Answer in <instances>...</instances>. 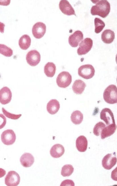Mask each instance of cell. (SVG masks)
Instances as JSON below:
<instances>
[{
    "instance_id": "cell-1",
    "label": "cell",
    "mask_w": 117,
    "mask_h": 186,
    "mask_svg": "<svg viewBox=\"0 0 117 186\" xmlns=\"http://www.w3.org/2000/svg\"><path fill=\"white\" fill-rule=\"evenodd\" d=\"M96 5H93L91 9L93 15H98L103 18L106 17L109 14L110 6V3L106 0H98Z\"/></svg>"
},
{
    "instance_id": "cell-2",
    "label": "cell",
    "mask_w": 117,
    "mask_h": 186,
    "mask_svg": "<svg viewBox=\"0 0 117 186\" xmlns=\"http://www.w3.org/2000/svg\"><path fill=\"white\" fill-rule=\"evenodd\" d=\"M103 98L106 103L113 104L117 102V88L116 85L111 84L104 90Z\"/></svg>"
},
{
    "instance_id": "cell-3",
    "label": "cell",
    "mask_w": 117,
    "mask_h": 186,
    "mask_svg": "<svg viewBox=\"0 0 117 186\" xmlns=\"http://www.w3.org/2000/svg\"><path fill=\"white\" fill-rule=\"evenodd\" d=\"M56 83L59 87L65 88L68 86L72 82V76L67 71L60 72L57 77Z\"/></svg>"
},
{
    "instance_id": "cell-4",
    "label": "cell",
    "mask_w": 117,
    "mask_h": 186,
    "mask_svg": "<svg viewBox=\"0 0 117 186\" xmlns=\"http://www.w3.org/2000/svg\"><path fill=\"white\" fill-rule=\"evenodd\" d=\"M95 72V68L92 65L87 64L80 67L78 72L80 77L86 79H89L94 76Z\"/></svg>"
},
{
    "instance_id": "cell-5",
    "label": "cell",
    "mask_w": 117,
    "mask_h": 186,
    "mask_svg": "<svg viewBox=\"0 0 117 186\" xmlns=\"http://www.w3.org/2000/svg\"><path fill=\"white\" fill-rule=\"evenodd\" d=\"M117 160L115 152L108 153L104 156L102 160V166L106 169L110 170L116 165Z\"/></svg>"
},
{
    "instance_id": "cell-6",
    "label": "cell",
    "mask_w": 117,
    "mask_h": 186,
    "mask_svg": "<svg viewBox=\"0 0 117 186\" xmlns=\"http://www.w3.org/2000/svg\"><path fill=\"white\" fill-rule=\"evenodd\" d=\"M93 45V40L90 38H85L79 44V47L77 50L78 55L81 56L86 54L91 50Z\"/></svg>"
},
{
    "instance_id": "cell-7",
    "label": "cell",
    "mask_w": 117,
    "mask_h": 186,
    "mask_svg": "<svg viewBox=\"0 0 117 186\" xmlns=\"http://www.w3.org/2000/svg\"><path fill=\"white\" fill-rule=\"evenodd\" d=\"M1 139L2 143L5 145H12L15 142L16 139V134L11 129L4 130L1 134Z\"/></svg>"
},
{
    "instance_id": "cell-8",
    "label": "cell",
    "mask_w": 117,
    "mask_h": 186,
    "mask_svg": "<svg viewBox=\"0 0 117 186\" xmlns=\"http://www.w3.org/2000/svg\"><path fill=\"white\" fill-rule=\"evenodd\" d=\"M20 177L15 171H10L8 172L5 178V183L8 186H16L19 183Z\"/></svg>"
},
{
    "instance_id": "cell-9",
    "label": "cell",
    "mask_w": 117,
    "mask_h": 186,
    "mask_svg": "<svg viewBox=\"0 0 117 186\" xmlns=\"http://www.w3.org/2000/svg\"><path fill=\"white\" fill-rule=\"evenodd\" d=\"M40 53L36 50L29 51L27 54L26 59L27 63L30 66H34L37 65L40 61Z\"/></svg>"
},
{
    "instance_id": "cell-10",
    "label": "cell",
    "mask_w": 117,
    "mask_h": 186,
    "mask_svg": "<svg viewBox=\"0 0 117 186\" xmlns=\"http://www.w3.org/2000/svg\"><path fill=\"white\" fill-rule=\"evenodd\" d=\"M100 118L107 125L115 123L113 114L108 108H104L102 110L100 113Z\"/></svg>"
},
{
    "instance_id": "cell-11",
    "label": "cell",
    "mask_w": 117,
    "mask_h": 186,
    "mask_svg": "<svg viewBox=\"0 0 117 186\" xmlns=\"http://www.w3.org/2000/svg\"><path fill=\"white\" fill-rule=\"evenodd\" d=\"M46 30L45 24L42 22H38L33 25L32 32L33 36L36 38L40 39L45 34Z\"/></svg>"
},
{
    "instance_id": "cell-12",
    "label": "cell",
    "mask_w": 117,
    "mask_h": 186,
    "mask_svg": "<svg viewBox=\"0 0 117 186\" xmlns=\"http://www.w3.org/2000/svg\"><path fill=\"white\" fill-rule=\"evenodd\" d=\"M59 7L61 12L65 15L76 16L74 9L67 0H61L59 4Z\"/></svg>"
},
{
    "instance_id": "cell-13",
    "label": "cell",
    "mask_w": 117,
    "mask_h": 186,
    "mask_svg": "<svg viewBox=\"0 0 117 186\" xmlns=\"http://www.w3.org/2000/svg\"><path fill=\"white\" fill-rule=\"evenodd\" d=\"M12 93L10 89L7 87H3L0 90V102L5 105L11 100Z\"/></svg>"
},
{
    "instance_id": "cell-14",
    "label": "cell",
    "mask_w": 117,
    "mask_h": 186,
    "mask_svg": "<svg viewBox=\"0 0 117 186\" xmlns=\"http://www.w3.org/2000/svg\"><path fill=\"white\" fill-rule=\"evenodd\" d=\"M83 39V33L79 30L76 31L69 36L68 39L69 43L71 47H76Z\"/></svg>"
},
{
    "instance_id": "cell-15",
    "label": "cell",
    "mask_w": 117,
    "mask_h": 186,
    "mask_svg": "<svg viewBox=\"0 0 117 186\" xmlns=\"http://www.w3.org/2000/svg\"><path fill=\"white\" fill-rule=\"evenodd\" d=\"M34 157L29 153H24L20 159L21 164L23 166L26 167L31 166L34 163Z\"/></svg>"
},
{
    "instance_id": "cell-16",
    "label": "cell",
    "mask_w": 117,
    "mask_h": 186,
    "mask_svg": "<svg viewBox=\"0 0 117 186\" xmlns=\"http://www.w3.org/2000/svg\"><path fill=\"white\" fill-rule=\"evenodd\" d=\"M88 141L86 138L83 135H81L77 138L76 141V147L80 152H84L87 149Z\"/></svg>"
},
{
    "instance_id": "cell-17",
    "label": "cell",
    "mask_w": 117,
    "mask_h": 186,
    "mask_svg": "<svg viewBox=\"0 0 117 186\" xmlns=\"http://www.w3.org/2000/svg\"><path fill=\"white\" fill-rule=\"evenodd\" d=\"M64 147L62 145L59 144L54 145L50 151V155L54 158L60 157L64 154Z\"/></svg>"
},
{
    "instance_id": "cell-18",
    "label": "cell",
    "mask_w": 117,
    "mask_h": 186,
    "mask_svg": "<svg viewBox=\"0 0 117 186\" xmlns=\"http://www.w3.org/2000/svg\"><path fill=\"white\" fill-rule=\"evenodd\" d=\"M60 108L59 102L56 99H52L48 103L47 105V110L51 114H54L58 111Z\"/></svg>"
},
{
    "instance_id": "cell-19",
    "label": "cell",
    "mask_w": 117,
    "mask_h": 186,
    "mask_svg": "<svg viewBox=\"0 0 117 186\" xmlns=\"http://www.w3.org/2000/svg\"><path fill=\"white\" fill-rule=\"evenodd\" d=\"M101 38L102 41L104 43L106 44L111 43L113 42L114 39V33L110 29H106L102 32Z\"/></svg>"
},
{
    "instance_id": "cell-20",
    "label": "cell",
    "mask_w": 117,
    "mask_h": 186,
    "mask_svg": "<svg viewBox=\"0 0 117 186\" xmlns=\"http://www.w3.org/2000/svg\"><path fill=\"white\" fill-rule=\"evenodd\" d=\"M117 128L115 124H112L105 126L102 130L101 134V138L104 139L112 135Z\"/></svg>"
},
{
    "instance_id": "cell-21",
    "label": "cell",
    "mask_w": 117,
    "mask_h": 186,
    "mask_svg": "<svg viewBox=\"0 0 117 186\" xmlns=\"http://www.w3.org/2000/svg\"><path fill=\"white\" fill-rule=\"evenodd\" d=\"M86 86L85 83L83 81L80 79L77 80L72 86V89L74 93L81 94L83 92Z\"/></svg>"
},
{
    "instance_id": "cell-22",
    "label": "cell",
    "mask_w": 117,
    "mask_h": 186,
    "mask_svg": "<svg viewBox=\"0 0 117 186\" xmlns=\"http://www.w3.org/2000/svg\"><path fill=\"white\" fill-rule=\"evenodd\" d=\"M31 40L30 36L26 34L23 35L19 41V45L20 48L23 50H27L30 46Z\"/></svg>"
},
{
    "instance_id": "cell-23",
    "label": "cell",
    "mask_w": 117,
    "mask_h": 186,
    "mask_svg": "<svg viewBox=\"0 0 117 186\" xmlns=\"http://www.w3.org/2000/svg\"><path fill=\"white\" fill-rule=\"evenodd\" d=\"M56 71V66L53 62H48L44 67V72L49 77H52L55 75Z\"/></svg>"
},
{
    "instance_id": "cell-24",
    "label": "cell",
    "mask_w": 117,
    "mask_h": 186,
    "mask_svg": "<svg viewBox=\"0 0 117 186\" xmlns=\"http://www.w3.org/2000/svg\"><path fill=\"white\" fill-rule=\"evenodd\" d=\"M83 114L78 110L74 111L72 113L71 116V121L76 125L80 124L83 120Z\"/></svg>"
},
{
    "instance_id": "cell-25",
    "label": "cell",
    "mask_w": 117,
    "mask_h": 186,
    "mask_svg": "<svg viewBox=\"0 0 117 186\" xmlns=\"http://www.w3.org/2000/svg\"><path fill=\"white\" fill-rule=\"evenodd\" d=\"M95 25V32L96 33L100 32L105 26V23L100 19L96 17L94 20Z\"/></svg>"
},
{
    "instance_id": "cell-26",
    "label": "cell",
    "mask_w": 117,
    "mask_h": 186,
    "mask_svg": "<svg viewBox=\"0 0 117 186\" xmlns=\"http://www.w3.org/2000/svg\"><path fill=\"white\" fill-rule=\"evenodd\" d=\"M74 169L71 165H65L62 168L61 174L64 177L70 176L73 172Z\"/></svg>"
},
{
    "instance_id": "cell-27",
    "label": "cell",
    "mask_w": 117,
    "mask_h": 186,
    "mask_svg": "<svg viewBox=\"0 0 117 186\" xmlns=\"http://www.w3.org/2000/svg\"><path fill=\"white\" fill-rule=\"evenodd\" d=\"M0 54L7 57L12 56L13 50L10 48L3 44H0Z\"/></svg>"
},
{
    "instance_id": "cell-28",
    "label": "cell",
    "mask_w": 117,
    "mask_h": 186,
    "mask_svg": "<svg viewBox=\"0 0 117 186\" xmlns=\"http://www.w3.org/2000/svg\"><path fill=\"white\" fill-rule=\"evenodd\" d=\"M106 126L105 124L100 121L97 123L93 129V133L96 136H99L101 134L102 129Z\"/></svg>"
},
{
    "instance_id": "cell-29",
    "label": "cell",
    "mask_w": 117,
    "mask_h": 186,
    "mask_svg": "<svg viewBox=\"0 0 117 186\" xmlns=\"http://www.w3.org/2000/svg\"><path fill=\"white\" fill-rule=\"evenodd\" d=\"M2 111L3 114L7 118L13 120L19 119L21 116V114H16L9 112L4 108H2Z\"/></svg>"
},
{
    "instance_id": "cell-30",
    "label": "cell",
    "mask_w": 117,
    "mask_h": 186,
    "mask_svg": "<svg viewBox=\"0 0 117 186\" xmlns=\"http://www.w3.org/2000/svg\"><path fill=\"white\" fill-rule=\"evenodd\" d=\"M6 122V117L3 114H0V129L2 128L5 126Z\"/></svg>"
},
{
    "instance_id": "cell-31",
    "label": "cell",
    "mask_w": 117,
    "mask_h": 186,
    "mask_svg": "<svg viewBox=\"0 0 117 186\" xmlns=\"http://www.w3.org/2000/svg\"><path fill=\"white\" fill-rule=\"evenodd\" d=\"M61 186H74L75 183L74 182L71 180L66 179L63 181L61 184Z\"/></svg>"
},
{
    "instance_id": "cell-32",
    "label": "cell",
    "mask_w": 117,
    "mask_h": 186,
    "mask_svg": "<svg viewBox=\"0 0 117 186\" xmlns=\"http://www.w3.org/2000/svg\"><path fill=\"white\" fill-rule=\"evenodd\" d=\"M117 167L111 173V177L113 180L117 181Z\"/></svg>"
},
{
    "instance_id": "cell-33",
    "label": "cell",
    "mask_w": 117,
    "mask_h": 186,
    "mask_svg": "<svg viewBox=\"0 0 117 186\" xmlns=\"http://www.w3.org/2000/svg\"><path fill=\"white\" fill-rule=\"evenodd\" d=\"M10 0H0V5L7 6L9 5L10 3Z\"/></svg>"
},
{
    "instance_id": "cell-34",
    "label": "cell",
    "mask_w": 117,
    "mask_h": 186,
    "mask_svg": "<svg viewBox=\"0 0 117 186\" xmlns=\"http://www.w3.org/2000/svg\"><path fill=\"white\" fill-rule=\"evenodd\" d=\"M5 27L4 24L0 22V32L2 33H3L4 32Z\"/></svg>"
},
{
    "instance_id": "cell-35",
    "label": "cell",
    "mask_w": 117,
    "mask_h": 186,
    "mask_svg": "<svg viewBox=\"0 0 117 186\" xmlns=\"http://www.w3.org/2000/svg\"><path fill=\"white\" fill-rule=\"evenodd\" d=\"M6 171L3 169L0 168V178L3 177L6 174Z\"/></svg>"
}]
</instances>
